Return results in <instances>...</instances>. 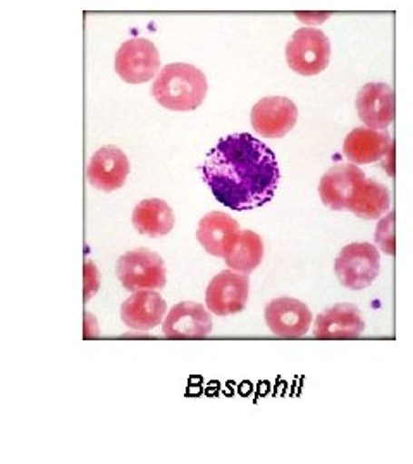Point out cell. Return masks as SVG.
<instances>
[{
    "label": "cell",
    "instance_id": "obj_1",
    "mask_svg": "<svg viewBox=\"0 0 413 464\" xmlns=\"http://www.w3.org/2000/svg\"><path fill=\"white\" fill-rule=\"evenodd\" d=\"M202 174L215 199L236 212L267 205L281 179L274 151L248 133L222 138L207 155Z\"/></svg>",
    "mask_w": 413,
    "mask_h": 464
},
{
    "label": "cell",
    "instance_id": "obj_2",
    "mask_svg": "<svg viewBox=\"0 0 413 464\" xmlns=\"http://www.w3.org/2000/svg\"><path fill=\"white\" fill-rule=\"evenodd\" d=\"M209 92L207 76L199 67L174 63L162 67L152 84V95L167 111L190 112L199 109Z\"/></svg>",
    "mask_w": 413,
    "mask_h": 464
},
{
    "label": "cell",
    "instance_id": "obj_3",
    "mask_svg": "<svg viewBox=\"0 0 413 464\" xmlns=\"http://www.w3.org/2000/svg\"><path fill=\"white\" fill-rule=\"evenodd\" d=\"M330 42L322 30L300 28L286 44V63L301 76H317L329 66Z\"/></svg>",
    "mask_w": 413,
    "mask_h": 464
},
{
    "label": "cell",
    "instance_id": "obj_4",
    "mask_svg": "<svg viewBox=\"0 0 413 464\" xmlns=\"http://www.w3.org/2000/svg\"><path fill=\"white\" fill-rule=\"evenodd\" d=\"M117 279L124 289L136 293L143 289H162L167 281L162 258L147 248L133 249L117 260Z\"/></svg>",
    "mask_w": 413,
    "mask_h": 464
},
{
    "label": "cell",
    "instance_id": "obj_5",
    "mask_svg": "<svg viewBox=\"0 0 413 464\" xmlns=\"http://www.w3.org/2000/svg\"><path fill=\"white\" fill-rule=\"evenodd\" d=\"M380 270L379 251L370 243H351L336 258L334 272L339 282L351 289L360 291L378 279Z\"/></svg>",
    "mask_w": 413,
    "mask_h": 464
},
{
    "label": "cell",
    "instance_id": "obj_6",
    "mask_svg": "<svg viewBox=\"0 0 413 464\" xmlns=\"http://www.w3.org/2000/svg\"><path fill=\"white\" fill-rule=\"evenodd\" d=\"M161 71V55L157 47L145 38L124 42L116 53V72L126 83H147Z\"/></svg>",
    "mask_w": 413,
    "mask_h": 464
},
{
    "label": "cell",
    "instance_id": "obj_7",
    "mask_svg": "<svg viewBox=\"0 0 413 464\" xmlns=\"http://www.w3.org/2000/svg\"><path fill=\"white\" fill-rule=\"evenodd\" d=\"M250 295L247 274L224 270L217 274L205 291V304L217 316H230L245 310Z\"/></svg>",
    "mask_w": 413,
    "mask_h": 464
},
{
    "label": "cell",
    "instance_id": "obj_8",
    "mask_svg": "<svg viewBox=\"0 0 413 464\" xmlns=\"http://www.w3.org/2000/svg\"><path fill=\"white\" fill-rule=\"evenodd\" d=\"M295 102L286 97H265L251 109V126L262 138H284L297 124Z\"/></svg>",
    "mask_w": 413,
    "mask_h": 464
},
{
    "label": "cell",
    "instance_id": "obj_9",
    "mask_svg": "<svg viewBox=\"0 0 413 464\" xmlns=\"http://www.w3.org/2000/svg\"><path fill=\"white\" fill-rule=\"evenodd\" d=\"M130 170L132 166L126 153L114 145H107L93 153L86 176L93 188L113 193L124 186Z\"/></svg>",
    "mask_w": 413,
    "mask_h": 464
},
{
    "label": "cell",
    "instance_id": "obj_10",
    "mask_svg": "<svg viewBox=\"0 0 413 464\" xmlns=\"http://www.w3.org/2000/svg\"><path fill=\"white\" fill-rule=\"evenodd\" d=\"M367 176L359 166L341 164L330 167L319 184V195L322 203L330 210H348L349 201L359 191Z\"/></svg>",
    "mask_w": 413,
    "mask_h": 464
},
{
    "label": "cell",
    "instance_id": "obj_11",
    "mask_svg": "<svg viewBox=\"0 0 413 464\" xmlns=\"http://www.w3.org/2000/svg\"><path fill=\"white\" fill-rule=\"evenodd\" d=\"M265 322L269 331L280 337H301L312 324L309 306L295 298H278L265 308Z\"/></svg>",
    "mask_w": 413,
    "mask_h": 464
},
{
    "label": "cell",
    "instance_id": "obj_12",
    "mask_svg": "<svg viewBox=\"0 0 413 464\" xmlns=\"http://www.w3.org/2000/svg\"><path fill=\"white\" fill-rule=\"evenodd\" d=\"M203 304L182 301L165 316L162 332L169 339H200L212 332V316Z\"/></svg>",
    "mask_w": 413,
    "mask_h": 464
},
{
    "label": "cell",
    "instance_id": "obj_13",
    "mask_svg": "<svg viewBox=\"0 0 413 464\" xmlns=\"http://www.w3.org/2000/svg\"><path fill=\"white\" fill-rule=\"evenodd\" d=\"M357 112L365 126L388 130L395 121V92L389 84L367 83L357 95Z\"/></svg>",
    "mask_w": 413,
    "mask_h": 464
},
{
    "label": "cell",
    "instance_id": "obj_14",
    "mask_svg": "<svg viewBox=\"0 0 413 464\" xmlns=\"http://www.w3.org/2000/svg\"><path fill=\"white\" fill-rule=\"evenodd\" d=\"M165 310L167 303L157 291L143 289L133 293L132 296L123 303L121 318L133 331L149 332L155 329L159 324H162Z\"/></svg>",
    "mask_w": 413,
    "mask_h": 464
},
{
    "label": "cell",
    "instance_id": "obj_15",
    "mask_svg": "<svg viewBox=\"0 0 413 464\" xmlns=\"http://www.w3.org/2000/svg\"><path fill=\"white\" fill-rule=\"evenodd\" d=\"M365 331V322L355 304L339 303L317 316L314 335L319 339H355Z\"/></svg>",
    "mask_w": 413,
    "mask_h": 464
},
{
    "label": "cell",
    "instance_id": "obj_16",
    "mask_svg": "<svg viewBox=\"0 0 413 464\" xmlns=\"http://www.w3.org/2000/svg\"><path fill=\"white\" fill-rule=\"evenodd\" d=\"M393 140L386 130H372L362 126L348 134L343 143V153L353 164H372L389 155Z\"/></svg>",
    "mask_w": 413,
    "mask_h": 464
},
{
    "label": "cell",
    "instance_id": "obj_17",
    "mask_svg": "<svg viewBox=\"0 0 413 464\" xmlns=\"http://www.w3.org/2000/svg\"><path fill=\"white\" fill-rule=\"evenodd\" d=\"M240 232V224L231 216L211 212L200 220L197 239L209 255L224 258Z\"/></svg>",
    "mask_w": 413,
    "mask_h": 464
},
{
    "label": "cell",
    "instance_id": "obj_18",
    "mask_svg": "<svg viewBox=\"0 0 413 464\" xmlns=\"http://www.w3.org/2000/svg\"><path fill=\"white\" fill-rule=\"evenodd\" d=\"M132 220L134 229L140 234L162 237L174 227V212L164 199H143L134 207Z\"/></svg>",
    "mask_w": 413,
    "mask_h": 464
},
{
    "label": "cell",
    "instance_id": "obj_19",
    "mask_svg": "<svg viewBox=\"0 0 413 464\" xmlns=\"http://www.w3.org/2000/svg\"><path fill=\"white\" fill-rule=\"evenodd\" d=\"M391 195L389 189L374 179H365L359 191L348 205V210L365 220H376L389 210Z\"/></svg>",
    "mask_w": 413,
    "mask_h": 464
},
{
    "label": "cell",
    "instance_id": "obj_20",
    "mask_svg": "<svg viewBox=\"0 0 413 464\" xmlns=\"http://www.w3.org/2000/svg\"><path fill=\"white\" fill-rule=\"evenodd\" d=\"M262 258H264V243L259 234L248 229L238 234L228 253L224 255L226 266L241 274H251L262 264Z\"/></svg>",
    "mask_w": 413,
    "mask_h": 464
},
{
    "label": "cell",
    "instance_id": "obj_21",
    "mask_svg": "<svg viewBox=\"0 0 413 464\" xmlns=\"http://www.w3.org/2000/svg\"><path fill=\"white\" fill-rule=\"evenodd\" d=\"M376 243L386 255L397 253V239H395V212H389L384 217L376 231Z\"/></svg>",
    "mask_w": 413,
    "mask_h": 464
},
{
    "label": "cell",
    "instance_id": "obj_22",
    "mask_svg": "<svg viewBox=\"0 0 413 464\" xmlns=\"http://www.w3.org/2000/svg\"><path fill=\"white\" fill-rule=\"evenodd\" d=\"M83 282H84V301H90V299L93 298V295H97L100 287L99 268L90 260L84 264Z\"/></svg>",
    "mask_w": 413,
    "mask_h": 464
},
{
    "label": "cell",
    "instance_id": "obj_23",
    "mask_svg": "<svg viewBox=\"0 0 413 464\" xmlns=\"http://www.w3.org/2000/svg\"><path fill=\"white\" fill-rule=\"evenodd\" d=\"M99 335V324L92 314H84V337Z\"/></svg>",
    "mask_w": 413,
    "mask_h": 464
}]
</instances>
